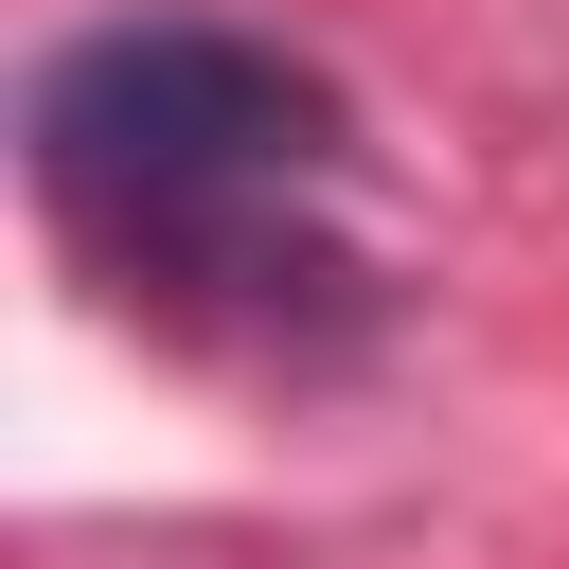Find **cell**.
Returning a JSON list of instances; mask_svg holds the SVG:
<instances>
[{"label": "cell", "mask_w": 569, "mask_h": 569, "mask_svg": "<svg viewBox=\"0 0 569 569\" xmlns=\"http://www.w3.org/2000/svg\"><path fill=\"white\" fill-rule=\"evenodd\" d=\"M36 213L89 249L107 302L178 338H356L373 267L338 231L356 196V89L249 18H89L18 89Z\"/></svg>", "instance_id": "1"}]
</instances>
